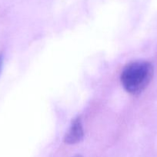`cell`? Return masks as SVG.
<instances>
[{
  "label": "cell",
  "mask_w": 157,
  "mask_h": 157,
  "mask_svg": "<svg viewBox=\"0 0 157 157\" xmlns=\"http://www.w3.org/2000/svg\"><path fill=\"white\" fill-rule=\"evenodd\" d=\"M2 63H3V57L2 54H0V72H1L2 67Z\"/></svg>",
  "instance_id": "3957f363"
},
{
  "label": "cell",
  "mask_w": 157,
  "mask_h": 157,
  "mask_svg": "<svg viewBox=\"0 0 157 157\" xmlns=\"http://www.w3.org/2000/svg\"><path fill=\"white\" fill-rule=\"evenodd\" d=\"M84 136L83 125H82L81 118L76 117L72 122L70 127L64 138L66 144L72 145L79 143Z\"/></svg>",
  "instance_id": "7a4b0ae2"
},
{
  "label": "cell",
  "mask_w": 157,
  "mask_h": 157,
  "mask_svg": "<svg viewBox=\"0 0 157 157\" xmlns=\"http://www.w3.org/2000/svg\"><path fill=\"white\" fill-rule=\"evenodd\" d=\"M73 157H83L81 156V155H75V156H74Z\"/></svg>",
  "instance_id": "277c9868"
},
{
  "label": "cell",
  "mask_w": 157,
  "mask_h": 157,
  "mask_svg": "<svg viewBox=\"0 0 157 157\" xmlns=\"http://www.w3.org/2000/svg\"><path fill=\"white\" fill-rule=\"evenodd\" d=\"M153 75V67L146 61L129 63L123 68L120 80L125 90L132 94H139L147 87Z\"/></svg>",
  "instance_id": "6da1fadb"
}]
</instances>
